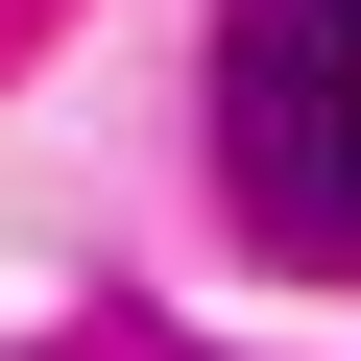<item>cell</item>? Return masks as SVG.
Segmentation results:
<instances>
[{"instance_id":"6da1fadb","label":"cell","mask_w":361,"mask_h":361,"mask_svg":"<svg viewBox=\"0 0 361 361\" xmlns=\"http://www.w3.org/2000/svg\"><path fill=\"white\" fill-rule=\"evenodd\" d=\"M217 169L265 265H361V0H241L217 25Z\"/></svg>"}]
</instances>
